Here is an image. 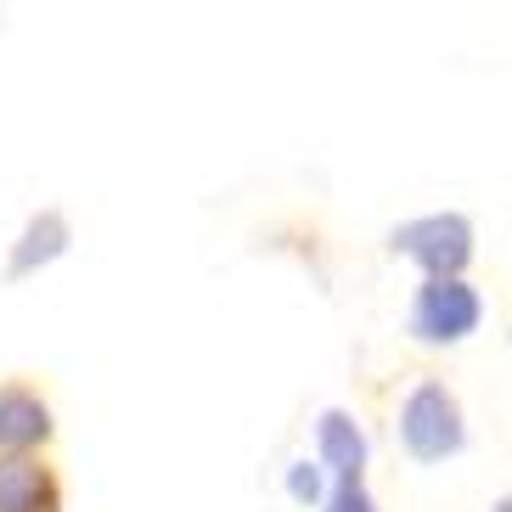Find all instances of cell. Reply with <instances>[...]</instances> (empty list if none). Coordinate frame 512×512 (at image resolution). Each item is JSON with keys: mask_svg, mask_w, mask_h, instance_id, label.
<instances>
[{"mask_svg": "<svg viewBox=\"0 0 512 512\" xmlns=\"http://www.w3.org/2000/svg\"><path fill=\"white\" fill-rule=\"evenodd\" d=\"M400 451L411 456L417 467H439L451 456L467 451V411H462V394L445 383V377H417L400 400Z\"/></svg>", "mask_w": 512, "mask_h": 512, "instance_id": "cell-1", "label": "cell"}, {"mask_svg": "<svg viewBox=\"0 0 512 512\" xmlns=\"http://www.w3.org/2000/svg\"><path fill=\"white\" fill-rule=\"evenodd\" d=\"M484 327V299L467 276H422L406 304V332L422 349H456Z\"/></svg>", "mask_w": 512, "mask_h": 512, "instance_id": "cell-2", "label": "cell"}, {"mask_svg": "<svg viewBox=\"0 0 512 512\" xmlns=\"http://www.w3.org/2000/svg\"><path fill=\"white\" fill-rule=\"evenodd\" d=\"M389 254L411 259L422 276H467V265L479 254V231L456 209L417 214V220H400L389 231Z\"/></svg>", "mask_w": 512, "mask_h": 512, "instance_id": "cell-3", "label": "cell"}, {"mask_svg": "<svg viewBox=\"0 0 512 512\" xmlns=\"http://www.w3.org/2000/svg\"><path fill=\"white\" fill-rule=\"evenodd\" d=\"M51 434H57L51 400L29 377H6L0 383V451H46Z\"/></svg>", "mask_w": 512, "mask_h": 512, "instance_id": "cell-4", "label": "cell"}, {"mask_svg": "<svg viewBox=\"0 0 512 512\" xmlns=\"http://www.w3.org/2000/svg\"><path fill=\"white\" fill-rule=\"evenodd\" d=\"M0 512H62V479L40 451H0Z\"/></svg>", "mask_w": 512, "mask_h": 512, "instance_id": "cell-5", "label": "cell"}, {"mask_svg": "<svg viewBox=\"0 0 512 512\" xmlns=\"http://www.w3.org/2000/svg\"><path fill=\"white\" fill-rule=\"evenodd\" d=\"M316 462L332 484L344 479H366V462H372V445H366V428L349 406H327L316 417Z\"/></svg>", "mask_w": 512, "mask_h": 512, "instance_id": "cell-6", "label": "cell"}, {"mask_svg": "<svg viewBox=\"0 0 512 512\" xmlns=\"http://www.w3.org/2000/svg\"><path fill=\"white\" fill-rule=\"evenodd\" d=\"M68 248H74V226H68V214H62V209L29 214L23 231H17V242H12V254H6V282H23V276L57 265Z\"/></svg>", "mask_w": 512, "mask_h": 512, "instance_id": "cell-7", "label": "cell"}, {"mask_svg": "<svg viewBox=\"0 0 512 512\" xmlns=\"http://www.w3.org/2000/svg\"><path fill=\"white\" fill-rule=\"evenodd\" d=\"M327 484H332V479L321 473V462H310V456L287 467V496H293V501H304V507H321V496H327Z\"/></svg>", "mask_w": 512, "mask_h": 512, "instance_id": "cell-8", "label": "cell"}, {"mask_svg": "<svg viewBox=\"0 0 512 512\" xmlns=\"http://www.w3.org/2000/svg\"><path fill=\"white\" fill-rule=\"evenodd\" d=\"M316 512H383V507L366 490V479H344V484H327V496H321Z\"/></svg>", "mask_w": 512, "mask_h": 512, "instance_id": "cell-9", "label": "cell"}, {"mask_svg": "<svg viewBox=\"0 0 512 512\" xmlns=\"http://www.w3.org/2000/svg\"><path fill=\"white\" fill-rule=\"evenodd\" d=\"M490 512H512V507H507V501H496V507H490Z\"/></svg>", "mask_w": 512, "mask_h": 512, "instance_id": "cell-10", "label": "cell"}]
</instances>
